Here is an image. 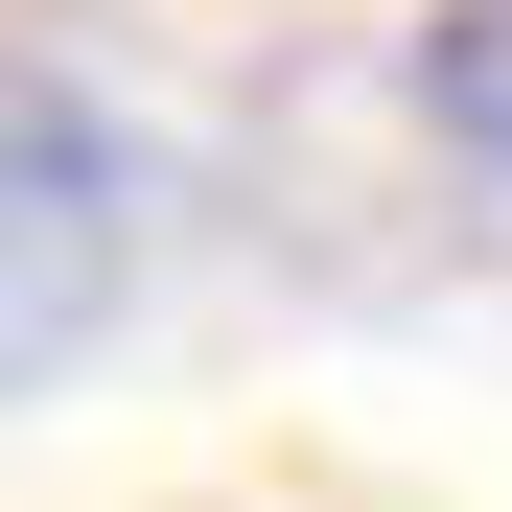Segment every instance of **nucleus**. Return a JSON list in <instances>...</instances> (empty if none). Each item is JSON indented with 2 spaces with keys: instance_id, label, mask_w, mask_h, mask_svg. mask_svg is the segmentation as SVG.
I'll list each match as a JSON object with an SVG mask.
<instances>
[{
  "instance_id": "1",
  "label": "nucleus",
  "mask_w": 512,
  "mask_h": 512,
  "mask_svg": "<svg viewBox=\"0 0 512 512\" xmlns=\"http://www.w3.org/2000/svg\"><path fill=\"white\" fill-rule=\"evenodd\" d=\"M117 280H140V163H117V117L0 47V373H70V350L117 326Z\"/></svg>"
},
{
  "instance_id": "2",
  "label": "nucleus",
  "mask_w": 512,
  "mask_h": 512,
  "mask_svg": "<svg viewBox=\"0 0 512 512\" xmlns=\"http://www.w3.org/2000/svg\"><path fill=\"white\" fill-rule=\"evenodd\" d=\"M419 117L512 187V0H443V24H419Z\"/></svg>"
}]
</instances>
